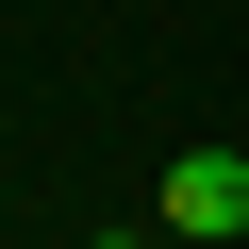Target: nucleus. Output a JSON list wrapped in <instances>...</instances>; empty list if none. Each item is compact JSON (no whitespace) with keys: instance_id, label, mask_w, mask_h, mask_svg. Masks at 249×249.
I'll list each match as a JSON object with an SVG mask.
<instances>
[{"instance_id":"f03ea898","label":"nucleus","mask_w":249,"mask_h":249,"mask_svg":"<svg viewBox=\"0 0 249 249\" xmlns=\"http://www.w3.org/2000/svg\"><path fill=\"white\" fill-rule=\"evenodd\" d=\"M83 249H150V232H83Z\"/></svg>"},{"instance_id":"f257e3e1","label":"nucleus","mask_w":249,"mask_h":249,"mask_svg":"<svg viewBox=\"0 0 249 249\" xmlns=\"http://www.w3.org/2000/svg\"><path fill=\"white\" fill-rule=\"evenodd\" d=\"M150 216H166L183 249H232V232H249V150H183V166L150 183Z\"/></svg>"}]
</instances>
